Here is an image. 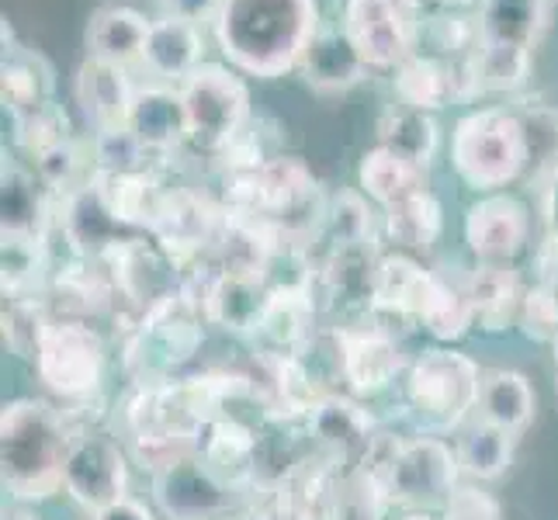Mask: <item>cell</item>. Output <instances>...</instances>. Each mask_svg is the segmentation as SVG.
Masks as SVG:
<instances>
[{
	"label": "cell",
	"instance_id": "cell-1",
	"mask_svg": "<svg viewBox=\"0 0 558 520\" xmlns=\"http://www.w3.org/2000/svg\"><path fill=\"white\" fill-rule=\"evenodd\" d=\"M319 25V0H222L211 35L236 73L278 81L299 70Z\"/></svg>",
	"mask_w": 558,
	"mask_h": 520
},
{
	"label": "cell",
	"instance_id": "cell-2",
	"mask_svg": "<svg viewBox=\"0 0 558 520\" xmlns=\"http://www.w3.org/2000/svg\"><path fill=\"white\" fill-rule=\"evenodd\" d=\"M66 416L46 399H11L0 413V465L11 499L38 504L63 493V465L73 445Z\"/></svg>",
	"mask_w": 558,
	"mask_h": 520
},
{
	"label": "cell",
	"instance_id": "cell-3",
	"mask_svg": "<svg viewBox=\"0 0 558 520\" xmlns=\"http://www.w3.org/2000/svg\"><path fill=\"white\" fill-rule=\"evenodd\" d=\"M531 167V143L513 108H475L451 132V170L475 195L510 188Z\"/></svg>",
	"mask_w": 558,
	"mask_h": 520
},
{
	"label": "cell",
	"instance_id": "cell-4",
	"mask_svg": "<svg viewBox=\"0 0 558 520\" xmlns=\"http://www.w3.org/2000/svg\"><path fill=\"white\" fill-rule=\"evenodd\" d=\"M478 364L454 347H430L410 361L402 378V399L420 434H448L465 427L469 413L478 407Z\"/></svg>",
	"mask_w": 558,
	"mask_h": 520
},
{
	"label": "cell",
	"instance_id": "cell-5",
	"mask_svg": "<svg viewBox=\"0 0 558 520\" xmlns=\"http://www.w3.org/2000/svg\"><path fill=\"white\" fill-rule=\"evenodd\" d=\"M205 310L198 299H191L184 288L167 295L160 305L140 319L136 334L125 347V368L136 385H163L174 382V375L184 361L198 354L205 340Z\"/></svg>",
	"mask_w": 558,
	"mask_h": 520
},
{
	"label": "cell",
	"instance_id": "cell-6",
	"mask_svg": "<svg viewBox=\"0 0 558 520\" xmlns=\"http://www.w3.org/2000/svg\"><path fill=\"white\" fill-rule=\"evenodd\" d=\"M181 98L187 111V146L208 157H222L243 125L254 119L243 73L222 63H202L181 84Z\"/></svg>",
	"mask_w": 558,
	"mask_h": 520
},
{
	"label": "cell",
	"instance_id": "cell-7",
	"mask_svg": "<svg viewBox=\"0 0 558 520\" xmlns=\"http://www.w3.org/2000/svg\"><path fill=\"white\" fill-rule=\"evenodd\" d=\"M423 8V0H343L340 25L372 70L392 73L420 52Z\"/></svg>",
	"mask_w": 558,
	"mask_h": 520
},
{
	"label": "cell",
	"instance_id": "cell-8",
	"mask_svg": "<svg viewBox=\"0 0 558 520\" xmlns=\"http://www.w3.org/2000/svg\"><path fill=\"white\" fill-rule=\"evenodd\" d=\"M153 504L170 520H222L240 507V486L208 465V461L191 448L157 461L149 472Z\"/></svg>",
	"mask_w": 558,
	"mask_h": 520
},
{
	"label": "cell",
	"instance_id": "cell-9",
	"mask_svg": "<svg viewBox=\"0 0 558 520\" xmlns=\"http://www.w3.org/2000/svg\"><path fill=\"white\" fill-rule=\"evenodd\" d=\"M458 451L448 440L434 434H416L396 445L378 486L389 496V504L427 510L437 504H448V496L458 489Z\"/></svg>",
	"mask_w": 558,
	"mask_h": 520
},
{
	"label": "cell",
	"instance_id": "cell-10",
	"mask_svg": "<svg viewBox=\"0 0 558 520\" xmlns=\"http://www.w3.org/2000/svg\"><path fill=\"white\" fill-rule=\"evenodd\" d=\"M105 368H108L105 340L94 326L81 319L52 323L35 354V372L46 382V389L73 402L90 399L101 389Z\"/></svg>",
	"mask_w": 558,
	"mask_h": 520
},
{
	"label": "cell",
	"instance_id": "cell-11",
	"mask_svg": "<svg viewBox=\"0 0 558 520\" xmlns=\"http://www.w3.org/2000/svg\"><path fill=\"white\" fill-rule=\"evenodd\" d=\"M63 493L87 513L129 496V461L119 440L105 431L76 434L63 465Z\"/></svg>",
	"mask_w": 558,
	"mask_h": 520
},
{
	"label": "cell",
	"instance_id": "cell-12",
	"mask_svg": "<svg viewBox=\"0 0 558 520\" xmlns=\"http://www.w3.org/2000/svg\"><path fill=\"white\" fill-rule=\"evenodd\" d=\"M461 237L478 264L513 267L531 243V211L510 191H489L465 208Z\"/></svg>",
	"mask_w": 558,
	"mask_h": 520
},
{
	"label": "cell",
	"instance_id": "cell-13",
	"mask_svg": "<svg viewBox=\"0 0 558 520\" xmlns=\"http://www.w3.org/2000/svg\"><path fill=\"white\" fill-rule=\"evenodd\" d=\"M448 288L451 281L437 278L410 254H389V257H378L375 264L368 305L385 316L416 319L420 326H427L434 313L440 310V302H445Z\"/></svg>",
	"mask_w": 558,
	"mask_h": 520
},
{
	"label": "cell",
	"instance_id": "cell-14",
	"mask_svg": "<svg viewBox=\"0 0 558 520\" xmlns=\"http://www.w3.org/2000/svg\"><path fill=\"white\" fill-rule=\"evenodd\" d=\"M392 94L396 105L420 108V111H440L458 101H475L483 98L469 60H440L430 52H416L399 70H392Z\"/></svg>",
	"mask_w": 558,
	"mask_h": 520
},
{
	"label": "cell",
	"instance_id": "cell-15",
	"mask_svg": "<svg viewBox=\"0 0 558 520\" xmlns=\"http://www.w3.org/2000/svg\"><path fill=\"white\" fill-rule=\"evenodd\" d=\"M305 431H310L313 445H319L326 455L351 472L361 469L375 445V420L361 407L357 399L348 396H319L313 413L305 416Z\"/></svg>",
	"mask_w": 558,
	"mask_h": 520
},
{
	"label": "cell",
	"instance_id": "cell-16",
	"mask_svg": "<svg viewBox=\"0 0 558 520\" xmlns=\"http://www.w3.org/2000/svg\"><path fill=\"white\" fill-rule=\"evenodd\" d=\"M340 368L354 396H378L410 368L407 354L392 334L368 326V330H340Z\"/></svg>",
	"mask_w": 558,
	"mask_h": 520
},
{
	"label": "cell",
	"instance_id": "cell-17",
	"mask_svg": "<svg viewBox=\"0 0 558 520\" xmlns=\"http://www.w3.org/2000/svg\"><path fill=\"white\" fill-rule=\"evenodd\" d=\"M132 229L108 208L101 188L90 181L63 195V237L70 250L84 261H101L114 246H122Z\"/></svg>",
	"mask_w": 558,
	"mask_h": 520
},
{
	"label": "cell",
	"instance_id": "cell-18",
	"mask_svg": "<svg viewBox=\"0 0 558 520\" xmlns=\"http://www.w3.org/2000/svg\"><path fill=\"white\" fill-rule=\"evenodd\" d=\"M136 81H132V70L114 66L105 60H87L81 63L73 76V105L84 114V122L94 132H108L129 122V108L136 98Z\"/></svg>",
	"mask_w": 558,
	"mask_h": 520
},
{
	"label": "cell",
	"instance_id": "cell-19",
	"mask_svg": "<svg viewBox=\"0 0 558 520\" xmlns=\"http://www.w3.org/2000/svg\"><path fill=\"white\" fill-rule=\"evenodd\" d=\"M299 73L316 94H343L368 81L372 66L340 22H323L310 49L302 52Z\"/></svg>",
	"mask_w": 558,
	"mask_h": 520
},
{
	"label": "cell",
	"instance_id": "cell-20",
	"mask_svg": "<svg viewBox=\"0 0 558 520\" xmlns=\"http://www.w3.org/2000/svg\"><path fill=\"white\" fill-rule=\"evenodd\" d=\"M129 132L136 136L153 157H167L187 143V111L181 87L143 81L129 108Z\"/></svg>",
	"mask_w": 558,
	"mask_h": 520
},
{
	"label": "cell",
	"instance_id": "cell-21",
	"mask_svg": "<svg viewBox=\"0 0 558 520\" xmlns=\"http://www.w3.org/2000/svg\"><path fill=\"white\" fill-rule=\"evenodd\" d=\"M271 299H275V285L267 281V275L216 271L202 292V310L205 319L226 326V330L254 337Z\"/></svg>",
	"mask_w": 558,
	"mask_h": 520
},
{
	"label": "cell",
	"instance_id": "cell-22",
	"mask_svg": "<svg viewBox=\"0 0 558 520\" xmlns=\"http://www.w3.org/2000/svg\"><path fill=\"white\" fill-rule=\"evenodd\" d=\"M202 63H205V32L198 25L178 22V17H167V14L153 17L146 52L140 63L146 81L181 87Z\"/></svg>",
	"mask_w": 558,
	"mask_h": 520
},
{
	"label": "cell",
	"instance_id": "cell-23",
	"mask_svg": "<svg viewBox=\"0 0 558 520\" xmlns=\"http://www.w3.org/2000/svg\"><path fill=\"white\" fill-rule=\"evenodd\" d=\"M153 237H157V243L167 250L170 261L181 264L187 257H195L208 243H216L219 216H216V208L208 205V198L195 195V191L174 188L157 229H153Z\"/></svg>",
	"mask_w": 558,
	"mask_h": 520
},
{
	"label": "cell",
	"instance_id": "cell-24",
	"mask_svg": "<svg viewBox=\"0 0 558 520\" xmlns=\"http://www.w3.org/2000/svg\"><path fill=\"white\" fill-rule=\"evenodd\" d=\"M0 226L17 240H46L52 226L49 188L22 164H4L0 173Z\"/></svg>",
	"mask_w": 558,
	"mask_h": 520
},
{
	"label": "cell",
	"instance_id": "cell-25",
	"mask_svg": "<svg viewBox=\"0 0 558 520\" xmlns=\"http://www.w3.org/2000/svg\"><path fill=\"white\" fill-rule=\"evenodd\" d=\"M149 17L125 4H105L87 22V56L114 66H140L149 38Z\"/></svg>",
	"mask_w": 558,
	"mask_h": 520
},
{
	"label": "cell",
	"instance_id": "cell-26",
	"mask_svg": "<svg viewBox=\"0 0 558 520\" xmlns=\"http://www.w3.org/2000/svg\"><path fill=\"white\" fill-rule=\"evenodd\" d=\"M195 451L233 486H257V431H250L236 416H219L202 427Z\"/></svg>",
	"mask_w": 558,
	"mask_h": 520
},
{
	"label": "cell",
	"instance_id": "cell-27",
	"mask_svg": "<svg viewBox=\"0 0 558 520\" xmlns=\"http://www.w3.org/2000/svg\"><path fill=\"white\" fill-rule=\"evenodd\" d=\"M524 292L527 288L521 285L513 267L478 264L465 285V295L472 305V323L486 334L507 330V326L517 323V316H521Z\"/></svg>",
	"mask_w": 558,
	"mask_h": 520
},
{
	"label": "cell",
	"instance_id": "cell-28",
	"mask_svg": "<svg viewBox=\"0 0 558 520\" xmlns=\"http://www.w3.org/2000/svg\"><path fill=\"white\" fill-rule=\"evenodd\" d=\"M537 396L527 375L513 368H493L483 372V385H478V420L496 423V427L510 431L513 437L527 431V423L534 420Z\"/></svg>",
	"mask_w": 558,
	"mask_h": 520
},
{
	"label": "cell",
	"instance_id": "cell-29",
	"mask_svg": "<svg viewBox=\"0 0 558 520\" xmlns=\"http://www.w3.org/2000/svg\"><path fill=\"white\" fill-rule=\"evenodd\" d=\"M357 184L361 191L368 195L375 205L392 208L399 202H407L420 191H427L430 181H427V170L402 160L399 153L385 149V146H372L368 153L361 157V167H357Z\"/></svg>",
	"mask_w": 558,
	"mask_h": 520
},
{
	"label": "cell",
	"instance_id": "cell-30",
	"mask_svg": "<svg viewBox=\"0 0 558 520\" xmlns=\"http://www.w3.org/2000/svg\"><path fill=\"white\" fill-rule=\"evenodd\" d=\"M548 0H483L478 4V32L483 43L531 49L545 32Z\"/></svg>",
	"mask_w": 558,
	"mask_h": 520
},
{
	"label": "cell",
	"instance_id": "cell-31",
	"mask_svg": "<svg viewBox=\"0 0 558 520\" xmlns=\"http://www.w3.org/2000/svg\"><path fill=\"white\" fill-rule=\"evenodd\" d=\"M56 76L52 66L38 52L25 46L4 49V66H0V98L8 114H22L52 101Z\"/></svg>",
	"mask_w": 558,
	"mask_h": 520
},
{
	"label": "cell",
	"instance_id": "cell-32",
	"mask_svg": "<svg viewBox=\"0 0 558 520\" xmlns=\"http://www.w3.org/2000/svg\"><path fill=\"white\" fill-rule=\"evenodd\" d=\"M378 146L399 153L423 170H430L437 149H440V125L430 111L396 105L378 119Z\"/></svg>",
	"mask_w": 558,
	"mask_h": 520
},
{
	"label": "cell",
	"instance_id": "cell-33",
	"mask_svg": "<svg viewBox=\"0 0 558 520\" xmlns=\"http://www.w3.org/2000/svg\"><path fill=\"white\" fill-rule=\"evenodd\" d=\"M458 465L475 483H493L513 461V434L486 420H472L458 434Z\"/></svg>",
	"mask_w": 558,
	"mask_h": 520
},
{
	"label": "cell",
	"instance_id": "cell-34",
	"mask_svg": "<svg viewBox=\"0 0 558 520\" xmlns=\"http://www.w3.org/2000/svg\"><path fill=\"white\" fill-rule=\"evenodd\" d=\"M385 216V237L402 250H430L440 233H445V208L434 191H420V195L399 202L381 211Z\"/></svg>",
	"mask_w": 558,
	"mask_h": 520
},
{
	"label": "cell",
	"instance_id": "cell-35",
	"mask_svg": "<svg viewBox=\"0 0 558 520\" xmlns=\"http://www.w3.org/2000/svg\"><path fill=\"white\" fill-rule=\"evenodd\" d=\"M534 52L517 46H493L483 43L472 52V70L483 94H517L531 84Z\"/></svg>",
	"mask_w": 558,
	"mask_h": 520
},
{
	"label": "cell",
	"instance_id": "cell-36",
	"mask_svg": "<svg viewBox=\"0 0 558 520\" xmlns=\"http://www.w3.org/2000/svg\"><path fill=\"white\" fill-rule=\"evenodd\" d=\"M483 46L478 14L469 11H430L423 17V43L420 52L440 56V60H469Z\"/></svg>",
	"mask_w": 558,
	"mask_h": 520
},
{
	"label": "cell",
	"instance_id": "cell-37",
	"mask_svg": "<svg viewBox=\"0 0 558 520\" xmlns=\"http://www.w3.org/2000/svg\"><path fill=\"white\" fill-rule=\"evenodd\" d=\"M323 237L330 240L333 250L368 246L372 240V208L364 191H340V195L323 208L319 216Z\"/></svg>",
	"mask_w": 558,
	"mask_h": 520
},
{
	"label": "cell",
	"instance_id": "cell-38",
	"mask_svg": "<svg viewBox=\"0 0 558 520\" xmlns=\"http://www.w3.org/2000/svg\"><path fill=\"white\" fill-rule=\"evenodd\" d=\"M8 114V111H4ZM11 136L14 143L28 149L32 157H38V153H46L52 146L66 143L73 132H70V119L66 111L49 101L43 108H32V111H22V114H11Z\"/></svg>",
	"mask_w": 558,
	"mask_h": 520
},
{
	"label": "cell",
	"instance_id": "cell-39",
	"mask_svg": "<svg viewBox=\"0 0 558 520\" xmlns=\"http://www.w3.org/2000/svg\"><path fill=\"white\" fill-rule=\"evenodd\" d=\"M94 170V160H90V143H81L76 136H70L66 143L52 146L46 153H38L35 157V173L38 181H43L49 191H63V195H70V191H76L84 178V170Z\"/></svg>",
	"mask_w": 558,
	"mask_h": 520
},
{
	"label": "cell",
	"instance_id": "cell-40",
	"mask_svg": "<svg viewBox=\"0 0 558 520\" xmlns=\"http://www.w3.org/2000/svg\"><path fill=\"white\" fill-rule=\"evenodd\" d=\"M149 157L153 153L132 136L129 125L94 132L90 136L94 173H140V170H149Z\"/></svg>",
	"mask_w": 558,
	"mask_h": 520
},
{
	"label": "cell",
	"instance_id": "cell-41",
	"mask_svg": "<svg viewBox=\"0 0 558 520\" xmlns=\"http://www.w3.org/2000/svg\"><path fill=\"white\" fill-rule=\"evenodd\" d=\"M46 271V240H17L4 237V295L32 299Z\"/></svg>",
	"mask_w": 558,
	"mask_h": 520
},
{
	"label": "cell",
	"instance_id": "cell-42",
	"mask_svg": "<svg viewBox=\"0 0 558 520\" xmlns=\"http://www.w3.org/2000/svg\"><path fill=\"white\" fill-rule=\"evenodd\" d=\"M49 326H52V319L46 316V310L35 299H11V305L4 310V337L22 358L38 354Z\"/></svg>",
	"mask_w": 558,
	"mask_h": 520
},
{
	"label": "cell",
	"instance_id": "cell-43",
	"mask_svg": "<svg viewBox=\"0 0 558 520\" xmlns=\"http://www.w3.org/2000/svg\"><path fill=\"white\" fill-rule=\"evenodd\" d=\"M517 326L542 343H558V281H537L524 292Z\"/></svg>",
	"mask_w": 558,
	"mask_h": 520
},
{
	"label": "cell",
	"instance_id": "cell-44",
	"mask_svg": "<svg viewBox=\"0 0 558 520\" xmlns=\"http://www.w3.org/2000/svg\"><path fill=\"white\" fill-rule=\"evenodd\" d=\"M445 520H499V507L478 486H458L445 504Z\"/></svg>",
	"mask_w": 558,
	"mask_h": 520
},
{
	"label": "cell",
	"instance_id": "cell-45",
	"mask_svg": "<svg viewBox=\"0 0 558 520\" xmlns=\"http://www.w3.org/2000/svg\"><path fill=\"white\" fill-rule=\"evenodd\" d=\"M157 8L167 17H178V22H191L198 28L208 25L211 28V25H216V17H219L222 0H157Z\"/></svg>",
	"mask_w": 558,
	"mask_h": 520
},
{
	"label": "cell",
	"instance_id": "cell-46",
	"mask_svg": "<svg viewBox=\"0 0 558 520\" xmlns=\"http://www.w3.org/2000/svg\"><path fill=\"white\" fill-rule=\"evenodd\" d=\"M250 520H313L310 513H305L302 507H295L292 499L275 493L271 499H264V504L250 513Z\"/></svg>",
	"mask_w": 558,
	"mask_h": 520
},
{
	"label": "cell",
	"instance_id": "cell-47",
	"mask_svg": "<svg viewBox=\"0 0 558 520\" xmlns=\"http://www.w3.org/2000/svg\"><path fill=\"white\" fill-rule=\"evenodd\" d=\"M90 520H157L153 517V510L143 504V499L136 496H122L119 504H111L98 513H90Z\"/></svg>",
	"mask_w": 558,
	"mask_h": 520
},
{
	"label": "cell",
	"instance_id": "cell-48",
	"mask_svg": "<svg viewBox=\"0 0 558 520\" xmlns=\"http://www.w3.org/2000/svg\"><path fill=\"white\" fill-rule=\"evenodd\" d=\"M545 226H548V246L558 250V164L545 170Z\"/></svg>",
	"mask_w": 558,
	"mask_h": 520
},
{
	"label": "cell",
	"instance_id": "cell-49",
	"mask_svg": "<svg viewBox=\"0 0 558 520\" xmlns=\"http://www.w3.org/2000/svg\"><path fill=\"white\" fill-rule=\"evenodd\" d=\"M4 520H38V513L28 504H22V499H11L4 507Z\"/></svg>",
	"mask_w": 558,
	"mask_h": 520
},
{
	"label": "cell",
	"instance_id": "cell-50",
	"mask_svg": "<svg viewBox=\"0 0 558 520\" xmlns=\"http://www.w3.org/2000/svg\"><path fill=\"white\" fill-rule=\"evenodd\" d=\"M423 4H430L434 11H469L475 4H483V0H423Z\"/></svg>",
	"mask_w": 558,
	"mask_h": 520
},
{
	"label": "cell",
	"instance_id": "cell-51",
	"mask_svg": "<svg viewBox=\"0 0 558 520\" xmlns=\"http://www.w3.org/2000/svg\"><path fill=\"white\" fill-rule=\"evenodd\" d=\"M399 520H445V517H437L430 510H410L407 517H399Z\"/></svg>",
	"mask_w": 558,
	"mask_h": 520
}]
</instances>
